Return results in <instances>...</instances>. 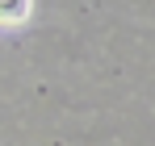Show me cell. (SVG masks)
Segmentation results:
<instances>
[{
    "label": "cell",
    "instance_id": "6da1fadb",
    "mask_svg": "<svg viewBox=\"0 0 155 146\" xmlns=\"http://www.w3.org/2000/svg\"><path fill=\"white\" fill-rule=\"evenodd\" d=\"M29 0H0V21H25Z\"/></svg>",
    "mask_w": 155,
    "mask_h": 146
}]
</instances>
